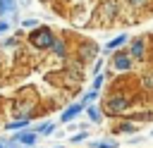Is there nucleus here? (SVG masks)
Wrapping results in <instances>:
<instances>
[{
	"label": "nucleus",
	"mask_w": 153,
	"mask_h": 148,
	"mask_svg": "<svg viewBox=\"0 0 153 148\" xmlns=\"http://www.w3.org/2000/svg\"><path fill=\"white\" fill-rule=\"evenodd\" d=\"M88 148H120V143L115 138H96V141H88Z\"/></svg>",
	"instance_id": "nucleus-12"
},
{
	"label": "nucleus",
	"mask_w": 153,
	"mask_h": 148,
	"mask_svg": "<svg viewBox=\"0 0 153 148\" xmlns=\"http://www.w3.org/2000/svg\"><path fill=\"white\" fill-rule=\"evenodd\" d=\"M98 53H100V48H96L93 43H84V48H81L79 57L84 60V57H93V55H98Z\"/></svg>",
	"instance_id": "nucleus-13"
},
{
	"label": "nucleus",
	"mask_w": 153,
	"mask_h": 148,
	"mask_svg": "<svg viewBox=\"0 0 153 148\" xmlns=\"http://www.w3.org/2000/svg\"><path fill=\"white\" fill-rule=\"evenodd\" d=\"M117 131H120V134H131V131H136V127H134L131 122H120V124H117Z\"/></svg>",
	"instance_id": "nucleus-20"
},
{
	"label": "nucleus",
	"mask_w": 153,
	"mask_h": 148,
	"mask_svg": "<svg viewBox=\"0 0 153 148\" xmlns=\"http://www.w3.org/2000/svg\"><path fill=\"white\" fill-rule=\"evenodd\" d=\"M129 105H131V100H129V95H124V93H112V95L105 100V107H108V112H112V115L127 112Z\"/></svg>",
	"instance_id": "nucleus-2"
},
{
	"label": "nucleus",
	"mask_w": 153,
	"mask_h": 148,
	"mask_svg": "<svg viewBox=\"0 0 153 148\" xmlns=\"http://www.w3.org/2000/svg\"><path fill=\"white\" fill-rule=\"evenodd\" d=\"M17 2H19V7H22V5H26V2H29V0H17Z\"/></svg>",
	"instance_id": "nucleus-24"
},
{
	"label": "nucleus",
	"mask_w": 153,
	"mask_h": 148,
	"mask_svg": "<svg viewBox=\"0 0 153 148\" xmlns=\"http://www.w3.org/2000/svg\"><path fill=\"white\" fill-rule=\"evenodd\" d=\"M38 24H41V21H38L36 17H26V19H22V21H19V26H22L24 31H31V29H36Z\"/></svg>",
	"instance_id": "nucleus-15"
},
{
	"label": "nucleus",
	"mask_w": 153,
	"mask_h": 148,
	"mask_svg": "<svg viewBox=\"0 0 153 148\" xmlns=\"http://www.w3.org/2000/svg\"><path fill=\"white\" fill-rule=\"evenodd\" d=\"M127 43H129V33H117L112 41H108V43L100 48V55H103V57H105V55H112L115 50H120V48L127 45Z\"/></svg>",
	"instance_id": "nucleus-4"
},
{
	"label": "nucleus",
	"mask_w": 153,
	"mask_h": 148,
	"mask_svg": "<svg viewBox=\"0 0 153 148\" xmlns=\"http://www.w3.org/2000/svg\"><path fill=\"white\" fill-rule=\"evenodd\" d=\"M60 2H69V0H60Z\"/></svg>",
	"instance_id": "nucleus-26"
},
{
	"label": "nucleus",
	"mask_w": 153,
	"mask_h": 148,
	"mask_svg": "<svg viewBox=\"0 0 153 148\" xmlns=\"http://www.w3.org/2000/svg\"><path fill=\"white\" fill-rule=\"evenodd\" d=\"M10 26H12V24H10L7 19H0V36H5V33H10Z\"/></svg>",
	"instance_id": "nucleus-21"
},
{
	"label": "nucleus",
	"mask_w": 153,
	"mask_h": 148,
	"mask_svg": "<svg viewBox=\"0 0 153 148\" xmlns=\"http://www.w3.org/2000/svg\"><path fill=\"white\" fill-rule=\"evenodd\" d=\"M69 141H72V143H84V141H88V131L81 129V131H76L74 136H69Z\"/></svg>",
	"instance_id": "nucleus-19"
},
{
	"label": "nucleus",
	"mask_w": 153,
	"mask_h": 148,
	"mask_svg": "<svg viewBox=\"0 0 153 148\" xmlns=\"http://www.w3.org/2000/svg\"><path fill=\"white\" fill-rule=\"evenodd\" d=\"M141 86L143 88H153V76H143L141 79Z\"/></svg>",
	"instance_id": "nucleus-22"
},
{
	"label": "nucleus",
	"mask_w": 153,
	"mask_h": 148,
	"mask_svg": "<svg viewBox=\"0 0 153 148\" xmlns=\"http://www.w3.org/2000/svg\"><path fill=\"white\" fill-rule=\"evenodd\" d=\"M53 41H55V31L50 29V26H36V29H31L29 31V43L33 45V48H38V50H48L50 45H53Z\"/></svg>",
	"instance_id": "nucleus-1"
},
{
	"label": "nucleus",
	"mask_w": 153,
	"mask_h": 148,
	"mask_svg": "<svg viewBox=\"0 0 153 148\" xmlns=\"http://www.w3.org/2000/svg\"><path fill=\"white\" fill-rule=\"evenodd\" d=\"M105 79H108V76H105L103 72H98V74L93 76V84H91V88H93V91H100V88H103V84H105Z\"/></svg>",
	"instance_id": "nucleus-18"
},
{
	"label": "nucleus",
	"mask_w": 153,
	"mask_h": 148,
	"mask_svg": "<svg viewBox=\"0 0 153 148\" xmlns=\"http://www.w3.org/2000/svg\"><path fill=\"white\" fill-rule=\"evenodd\" d=\"M84 112H86V117H88L93 124H100V122H103V112H100V107H98L96 103H88V105L84 107Z\"/></svg>",
	"instance_id": "nucleus-10"
},
{
	"label": "nucleus",
	"mask_w": 153,
	"mask_h": 148,
	"mask_svg": "<svg viewBox=\"0 0 153 148\" xmlns=\"http://www.w3.org/2000/svg\"><path fill=\"white\" fill-rule=\"evenodd\" d=\"M81 112H84V105H81V103H72V105H67V107L62 110L60 122H62V124H69V122H72V119H76Z\"/></svg>",
	"instance_id": "nucleus-6"
},
{
	"label": "nucleus",
	"mask_w": 153,
	"mask_h": 148,
	"mask_svg": "<svg viewBox=\"0 0 153 148\" xmlns=\"http://www.w3.org/2000/svg\"><path fill=\"white\" fill-rule=\"evenodd\" d=\"M55 129H57V122H38L36 127H33V131L41 136H50V134H55Z\"/></svg>",
	"instance_id": "nucleus-11"
},
{
	"label": "nucleus",
	"mask_w": 153,
	"mask_h": 148,
	"mask_svg": "<svg viewBox=\"0 0 153 148\" xmlns=\"http://www.w3.org/2000/svg\"><path fill=\"white\" fill-rule=\"evenodd\" d=\"M96 98H98V91H93V88H88V91H86V93L81 95V100H79V103H81V105L86 107V105H88V103H93Z\"/></svg>",
	"instance_id": "nucleus-17"
},
{
	"label": "nucleus",
	"mask_w": 153,
	"mask_h": 148,
	"mask_svg": "<svg viewBox=\"0 0 153 148\" xmlns=\"http://www.w3.org/2000/svg\"><path fill=\"white\" fill-rule=\"evenodd\" d=\"M148 5H151V0H127V7L134 10V12H139V10L148 7Z\"/></svg>",
	"instance_id": "nucleus-16"
},
{
	"label": "nucleus",
	"mask_w": 153,
	"mask_h": 148,
	"mask_svg": "<svg viewBox=\"0 0 153 148\" xmlns=\"http://www.w3.org/2000/svg\"><path fill=\"white\" fill-rule=\"evenodd\" d=\"M117 12H120V7H115L112 0H105V2L100 5V17H103L105 21H112V19L117 17Z\"/></svg>",
	"instance_id": "nucleus-9"
},
{
	"label": "nucleus",
	"mask_w": 153,
	"mask_h": 148,
	"mask_svg": "<svg viewBox=\"0 0 153 148\" xmlns=\"http://www.w3.org/2000/svg\"><path fill=\"white\" fill-rule=\"evenodd\" d=\"M48 50H50L55 57H60V60H65V57L69 55V45H67V41H65V38H57V36H55V41H53V45H50Z\"/></svg>",
	"instance_id": "nucleus-7"
},
{
	"label": "nucleus",
	"mask_w": 153,
	"mask_h": 148,
	"mask_svg": "<svg viewBox=\"0 0 153 148\" xmlns=\"http://www.w3.org/2000/svg\"><path fill=\"white\" fill-rule=\"evenodd\" d=\"M110 67H112L115 72H120V74H122V72H131V69H134V60L129 57V53H124V50L120 48V50H115V53H112Z\"/></svg>",
	"instance_id": "nucleus-3"
},
{
	"label": "nucleus",
	"mask_w": 153,
	"mask_h": 148,
	"mask_svg": "<svg viewBox=\"0 0 153 148\" xmlns=\"http://www.w3.org/2000/svg\"><path fill=\"white\" fill-rule=\"evenodd\" d=\"M100 69H103V57H98V60L93 62V74H98Z\"/></svg>",
	"instance_id": "nucleus-23"
},
{
	"label": "nucleus",
	"mask_w": 153,
	"mask_h": 148,
	"mask_svg": "<svg viewBox=\"0 0 153 148\" xmlns=\"http://www.w3.org/2000/svg\"><path fill=\"white\" fill-rule=\"evenodd\" d=\"M146 50H148V48H146V41H143V38H134V41L129 38V50H127V53H129L131 60H139V62H141V60L146 57Z\"/></svg>",
	"instance_id": "nucleus-5"
},
{
	"label": "nucleus",
	"mask_w": 153,
	"mask_h": 148,
	"mask_svg": "<svg viewBox=\"0 0 153 148\" xmlns=\"http://www.w3.org/2000/svg\"><path fill=\"white\" fill-rule=\"evenodd\" d=\"M17 43H19V36H5L2 43H0V48H5V50H14Z\"/></svg>",
	"instance_id": "nucleus-14"
},
{
	"label": "nucleus",
	"mask_w": 153,
	"mask_h": 148,
	"mask_svg": "<svg viewBox=\"0 0 153 148\" xmlns=\"http://www.w3.org/2000/svg\"><path fill=\"white\" fill-rule=\"evenodd\" d=\"M31 122H33V115H22V117H17L14 122H7L5 129H7V131H22V129H26Z\"/></svg>",
	"instance_id": "nucleus-8"
},
{
	"label": "nucleus",
	"mask_w": 153,
	"mask_h": 148,
	"mask_svg": "<svg viewBox=\"0 0 153 148\" xmlns=\"http://www.w3.org/2000/svg\"><path fill=\"white\" fill-rule=\"evenodd\" d=\"M0 148H5V143H2V141H0Z\"/></svg>",
	"instance_id": "nucleus-25"
}]
</instances>
